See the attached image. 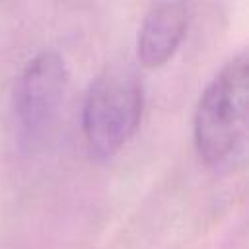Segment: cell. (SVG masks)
I'll return each mask as SVG.
<instances>
[{"label":"cell","mask_w":249,"mask_h":249,"mask_svg":"<svg viewBox=\"0 0 249 249\" xmlns=\"http://www.w3.org/2000/svg\"><path fill=\"white\" fill-rule=\"evenodd\" d=\"M144 111V91L126 68L103 72L89 88L82 130L88 152L95 160L113 158L136 132Z\"/></svg>","instance_id":"obj_2"},{"label":"cell","mask_w":249,"mask_h":249,"mask_svg":"<svg viewBox=\"0 0 249 249\" xmlns=\"http://www.w3.org/2000/svg\"><path fill=\"white\" fill-rule=\"evenodd\" d=\"M68 86V70L54 51L37 54L25 66L14 97L18 132L23 144L33 146L54 123Z\"/></svg>","instance_id":"obj_3"},{"label":"cell","mask_w":249,"mask_h":249,"mask_svg":"<svg viewBox=\"0 0 249 249\" xmlns=\"http://www.w3.org/2000/svg\"><path fill=\"white\" fill-rule=\"evenodd\" d=\"M189 25L187 6L160 2L146 14L138 31V58L146 68L163 66L179 49Z\"/></svg>","instance_id":"obj_4"},{"label":"cell","mask_w":249,"mask_h":249,"mask_svg":"<svg viewBox=\"0 0 249 249\" xmlns=\"http://www.w3.org/2000/svg\"><path fill=\"white\" fill-rule=\"evenodd\" d=\"M247 95L249 58L239 53L206 86L195 113V146L206 163L216 165L228 160L243 142Z\"/></svg>","instance_id":"obj_1"}]
</instances>
